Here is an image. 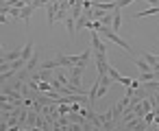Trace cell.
I'll list each match as a JSON object with an SVG mask.
<instances>
[{"mask_svg": "<svg viewBox=\"0 0 159 131\" xmlns=\"http://www.w3.org/2000/svg\"><path fill=\"white\" fill-rule=\"evenodd\" d=\"M20 129H22V127H20V124H16V127H9L7 131H20Z\"/></svg>", "mask_w": 159, "mask_h": 131, "instance_id": "44dd1931", "label": "cell"}, {"mask_svg": "<svg viewBox=\"0 0 159 131\" xmlns=\"http://www.w3.org/2000/svg\"><path fill=\"white\" fill-rule=\"evenodd\" d=\"M131 2H135V0H116V7H118V9H124V7H129Z\"/></svg>", "mask_w": 159, "mask_h": 131, "instance_id": "d6986e66", "label": "cell"}, {"mask_svg": "<svg viewBox=\"0 0 159 131\" xmlns=\"http://www.w3.org/2000/svg\"><path fill=\"white\" fill-rule=\"evenodd\" d=\"M68 120H70L72 124H83V122H85V118H83L81 114H76V111H70V114H68Z\"/></svg>", "mask_w": 159, "mask_h": 131, "instance_id": "7c38bea8", "label": "cell"}, {"mask_svg": "<svg viewBox=\"0 0 159 131\" xmlns=\"http://www.w3.org/2000/svg\"><path fill=\"white\" fill-rule=\"evenodd\" d=\"M120 26H122V9H113L111 11V31H120Z\"/></svg>", "mask_w": 159, "mask_h": 131, "instance_id": "277c9868", "label": "cell"}, {"mask_svg": "<svg viewBox=\"0 0 159 131\" xmlns=\"http://www.w3.org/2000/svg\"><path fill=\"white\" fill-rule=\"evenodd\" d=\"M137 81H139V83H148V81H155V72H139Z\"/></svg>", "mask_w": 159, "mask_h": 131, "instance_id": "5bb4252c", "label": "cell"}, {"mask_svg": "<svg viewBox=\"0 0 159 131\" xmlns=\"http://www.w3.org/2000/svg\"><path fill=\"white\" fill-rule=\"evenodd\" d=\"M20 53H22V48H13V50H7L5 53V61H16V59H20Z\"/></svg>", "mask_w": 159, "mask_h": 131, "instance_id": "9c48e42d", "label": "cell"}, {"mask_svg": "<svg viewBox=\"0 0 159 131\" xmlns=\"http://www.w3.org/2000/svg\"><path fill=\"white\" fill-rule=\"evenodd\" d=\"M92 53H107V44L100 40L96 31H92Z\"/></svg>", "mask_w": 159, "mask_h": 131, "instance_id": "7a4b0ae2", "label": "cell"}, {"mask_svg": "<svg viewBox=\"0 0 159 131\" xmlns=\"http://www.w3.org/2000/svg\"><path fill=\"white\" fill-rule=\"evenodd\" d=\"M7 16H9V20H18L20 18V7H9Z\"/></svg>", "mask_w": 159, "mask_h": 131, "instance_id": "9a60e30c", "label": "cell"}, {"mask_svg": "<svg viewBox=\"0 0 159 131\" xmlns=\"http://www.w3.org/2000/svg\"><path fill=\"white\" fill-rule=\"evenodd\" d=\"M157 13H159V5H155V7H148V9L139 11V13H133V20H142V18H148V16H157Z\"/></svg>", "mask_w": 159, "mask_h": 131, "instance_id": "52a82bcc", "label": "cell"}, {"mask_svg": "<svg viewBox=\"0 0 159 131\" xmlns=\"http://www.w3.org/2000/svg\"><path fill=\"white\" fill-rule=\"evenodd\" d=\"M9 22V16L7 13H0V24H7Z\"/></svg>", "mask_w": 159, "mask_h": 131, "instance_id": "ffe728a7", "label": "cell"}, {"mask_svg": "<svg viewBox=\"0 0 159 131\" xmlns=\"http://www.w3.org/2000/svg\"><path fill=\"white\" fill-rule=\"evenodd\" d=\"M94 55H96V68H98V74H107V68H109L107 53H94Z\"/></svg>", "mask_w": 159, "mask_h": 131, "instance_id": "3957f363", "label": "cell"}, {"mask_svg": "<svg viewBox=\"0 0 159 131\" xmlns=\"http://www.w3.org/2000/svg\"><path fill=\"white\" fill-rule=\"evenodd\" d=\"M31 131H42V129L39 127H31Z\"/></svg>", "mask_w": 159, "mask_h": 131, "instance_id": "603a6c76", "label": "cell"}, {"mask_svg": "<svg viewBox=\"0 0 159 131\" xmlns=\"http://www.w3.org/2000/svg\"><path fill=\"white\" fill-rule=\"evenodd\" d=\"M5 53H7V50L2 48V44H0V55H5Z\"/></svg>", "mask_w": 159, "mask_h": 131, "instance_id": "7402d4cb", "label": "cell"}, {"mask_svg": "<svg viewBox=\"0 0 159 131\" xmlns=\"http://www.w3.org/2000/svg\"><path fill=\"white\" fill-rule=\"evenodd\" d=\"M33 53H35V44H33V40H29V42H26V46H24V48H22V53H20V59L26 63V61L33 57Z\"/></svg>", "mask_w": 159, "mask_h": 131, "instance_id": "8992f818", "label": "cell"}, {"mask_svg": "<svg viewBox=\"0 0 159 131\" xmlns=\"http://www.w3.org/2000/svg\"><path fill=\"white\" fill-rule=\"evenodd\" d=\"M33 11H35V9H33L31 5H24V7L20 9V20H24V24H26V26H29V22H31V16H33Z\"/></svg>", "mask_w": 159, "mask_h": 131, "instance_id": "ba28073f", "label": "cell"}, {"mask_svg": "<svg viewBox=\"0 0 159 131\" xmlns=\"http://www.w3.org/2000/svg\"><path fill=\"white\" fill-rule=\"evenodd\" d=\"M20 131H31V129H29V127H22V129H20Z\"/></svg>", "mask_w": 159, "mask_h": 131, "instance_id": "cb8c5ba5", "label": "cell"}, {"mask_svg": "<svg viewBox=\"0 0 159 131\" xmlns=\"http://www.w3.org/2000/svg\"><path fill=\"white\" fill-rule=\"evenodd\" d=\"M48 2H50V0H33L31 7H33V9H39V7H46Z\"/></svg>", "mask_w": 159, "mask_h": 131, "instance_id": "e0dca14e", "label": "cell"}, {"mask_svg": "<svg viewBox=\"0 0 159 131\" xmlns=\"http://www.w3.org/2000/svg\"><path fill=\"white\" fill-rule=\"evenodd\" d=\"M133 61H135V66H137V70L139 72H152V68L144 61V59H139V57H133Z\"/></svg>", "mask_w": 159, "mask_h": 131, "instance_id": "30bf717a", "label": "cell"}, {"mask_svg": "<svg viewBox=\"0 0 159 131\" xmlns=\"http://www.w3.org/2000/svg\"><path fill=\"white\" fill-rule=\"evenodd\" d=\"M96 33H98V35H102L105 40H109V42H113L116 46H120V48H124V50H126L129 55H133V48L129 46V42H124V40H122V37H120V35H118L116 31H111L109 26H100V29H98Z\"/></svg>", "mask_w": 159, "mask_h": 131, "instance_id": "6da1fadb", "label": "cell"}, {"mask_svg": "<svg viewBox=\"0 0 159 131\" xmlns=\"http://www.w3.org/2000/svg\"><path fill=\"white\" fill-rule=\"evenodd\" d=\"M37 92L50 94V92H52V83H50V81H39V83H37Z\"/></svg>", "mask_w": 159, "mask_h": 131, "instance_id": "8fae6325", "label": "cell"}, {"mask_svg": "<svg viewBox=\"0 0 159 131\" xmlns=\"http://www.w3.org/2000/svg\"><path fill=\"white\" fill-rule=\"evenodd\" d=\"M39 63H42V61H39V50H35V55H33V57H31V59L26 61V66H24V70L33 74L35 70H39Z\"/></svg>", "mask_w": 159, "mask_h": 131, "instance_id": "5b68a950", "label": "cell"}, {"mask_svg": "<svg viewBox=\"0 0 159 131\" xmlns=\"http://www.w3.org/2000/svg\"><path fill=\"white\" fill-rule=\"evenodd\" d=\"M57 124H61V127H68L70 124V120H68V114L66 116H57V120H55Z\"/></svg>", "mask_w": 159, "mask_h": 131, "instance_id": "ac0fdd59", "label": "cell"}, {"mask_svg": "<svg viewBox=\"0 0 159 131\" xmlns=\"http://www.w3.org/2000/svg\"><path fill=\"white\" fill-rule=\"evenodd\" d=\"M107 77H109V79H111V81H113V83H118V81H120V77H122V74H120V72H118V70H116V68H113V66H109V68H107Z\"/></svg>", "mask_w": 159, "mask_h": 131, "instance_id": "4fadbf2b", "label": "cell"}, {"mask_svg": "<svg viewBox=\"0 0 159 131\" xmlns=\"http://www.w3.org/2000/svg\"><path fill=\"white\" fill-rule=\"evenodd\" d=\"M66 26H68V31H70V37H74V18H72V16L66 18Z\"/></svg>", "mask_w": 159, "mask_h": 131, "instance_id": "2e32d148", "label": "cell"}]
</instances>
